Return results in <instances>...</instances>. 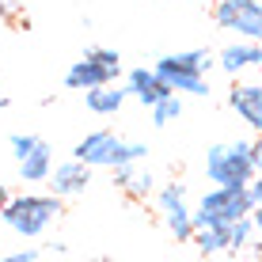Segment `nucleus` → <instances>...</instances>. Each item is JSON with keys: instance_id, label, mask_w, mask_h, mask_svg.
<instances>
[{"instance_id": "f257e3e1", "label": "nucleus", "mask_w": 262, "mask_h": 262, "mask_svg": "<svg viewBox=\"0 0 262 262\" xmlns=\"http://www.w3.org/2000/svg\"><path fill=\"white\" fill-rule=\"evenodd\" d=\"M205 175L213 186H251L258 179L255 141H228L205 152Z\"/></svg>"}, {"instance_id": "f03ea898", "label": "nucleus", "mask_w": 262, "mask_h": 262, "mask_svg": "<svg viewBox=\"0 0 262 262\" xmlns=\"http://www.w3.org/2000/svg\"><path fill=\"white\" fill-rule=\"evenodd\" d=\"M148 156V144H137V141H122L118 133L111 129H95L88 133V137L76 141V148H72V160H80V164L88 167H125V164H141V160Z\"/></svg>"}, {"instance_id": "7ed1b4c3", "label": "nucleus", "mask_w": 262, "mask_h": 262, "mask_svg": "<svg viewBox=\"0 0 262 262\" xmlns=\"http://www.w3.org/2000/svg\"><path fill=\"white\" fill-rule=\"evenodd\" d=\"M61 202H65V198H57V194H15L12 202L0 209V216H4V224L15 236L34 239L61 216Z\"/></svg>"}, {"instance_id": "20e7f679", "label": "nucleus", "mask_w": 262, "mask_h": 262, "mask_svg": "<svg viewBox=\"0 0 262 262\" xmlns=\"http://www.w3.org/2000/svg\"><path fill=\"white\" fill-rule=\"evenodd\" d=\"M251 213H255V198L247 186H213L202 194L194 221L198 228H228L236 221H247Z\"/></svg>"}, {"instance_id": "39448f33", "label": "nucleus", "mask_w": 262, "mask_h": 262, "mask_svg": "<svg viewBox=\"0 0 262 262\" xmlns=\"http://www.w3.org/2000/svg\"><path fill=\"white\" fill-rule=\"evenodd\" d=\"M122 76V57L118 50H88L80 61H72V69L65 72V84L72 92H92V88H106Z\"/></svg>"}, {"instance_id": "423d86ee", "label": "nucleus", "mask_w": 262, "mask_h": 262, "mask_svg": "<svg viewBox=\"0 0 262 262\" xmlns=\"http://www.w3.org/2000/svg\"><path fill=\"white\" fill-rule=\"evenodd\" d=\"M213 23L243 42H262V0H216Z\"/></svg>"}, {"instance_id": "0eeeda50", "label": "nucleus", "mask_w": 262, "mask_h": 262, "mask_svg": "<svg viewBox=\"0 0 262 262\" xmlns=\"http://www.w3.org/2000/svg\"><path fill=\"white\" fill-rule=\"evenodd\" d=\"M12 144V156L19 164V179L23 183H50L53 175V148L34 133H12L8 137Z\"/></svg>"}, {"instance_id": "6e6552de", "label": "nucleus", "mask_w": 262, "mask_h": 262, "mask_svg": "<svg viewBox=\"0 0 262 262\" xmlns=\"http://www.w3.org/2000/svg\"><path fill=\"white\" fill-rule=\"evenodd\" d=\"M156 209L164 216L167 232L175 236L179 243H194V232H198V221H194V209L186 205V183H167L156 190Z\"/></svg>"}, {"instance_id": "1a4fd4ad", "label": "nucleus", "mask_w": 262, "mask_h": 262, "mask_svg": "<svg viewBox=\"0 0 262 262\" xmlns=\"http://www.w3.org/2000/svg\"><path fill=\"white\" fill-rule=\"evenodd\" d=\"M152 69H156V76L167 84V92H175V95H198V99L209 95V80H205V72H194V69L179 65L171 53H167V57H160Z\"/></svg>"}, {"instance_id": "9d476101", "label": "nucleus", "mask_w": 262, "mask_h": 262, "mask_svg": "<svg viewBox=\"0 0 262 262\" xmlns=\"http://www.w3.org/2000/svg\"><path fill=\"white\" fill-rule=\"evenodd\" d=\"M92 171L88 164H80V160H69V164H57L50 175V194L57 198H76L88 190V183H92Z\"/></svg>"}, {"instance_id": "9b49d317", "label": "nucleus", "mask_w": 262, "mask_h": 262, "mask_svg": "<svg viewBox=\"0 0 262 262\" xmlns=\"http://www.w3.org/2000/svg\"><path fill=\"white\" fill-rule=\"evenodd\" d=\"M228 106L262 137V84H236L228 92Z\"/></svg>"}, {"instance_id": "f8f14e48", "label": "nucleus", "mask_w": 262, "mask_h": 262, "mask_svg": "<svg viewBox=\"0 0 262 262\" xmlns=\"http://www.w3.org/2000/svg\"><path fill=\"white\" fill-rule=\"evenodd\" d=\"M216 65H221L228 76H236V72H243V69H262V42H228L221 53H216Z\"/></svg>"}, {"instance_id": "ddd939ff", "label": "nucleus", "mask_w": 262, "mask_h": 262, "mask_svg": "<svg viewBox=\"0 0 262 262\" xmlns=\"http://www.w3.org/2000/svg\"><path fill=\"white\" fill-rule=\"evenodd\" d=\"M125 88H129V95H133V99H141L148 111L160 103V99H167V95H171V92H167V84L156 76V69H133L129 76H125Z\"/></svg>"}, {"instance_id": "4468645a", "label": "nucleus", "mask_w": 262, "mask_h": 262, "mask_svg": "<svg viewBox=\"0 0 262 262\" xmlns=\"http://www.w3.org/2000/svg\"><path fill=\"white\" fill-rule=\"evenodd\" d=\"M114 186H118V190H125L129 198H137V202H144V198L156 194V179H152V171H144L141 164L114 167Z\"/></svg>"}, {"instance_id": "2eb2a0df", "label": "nucleus", "mask_w": 262, "mask_h": 262, "mask_svg": "<svg viewBox=\"0 0 262 262\" xmlns=\"http://www.w3.org/2000/svg\"><path fill=\"white\" fill-rule=\"evenodd\" d=\"M125 95H129V88H118V84H106V88H92V92H84V103L92 114H114L122 111Z\"/></svg>"}, {"instance_id": "dca6fc26", "label": "nucleus", "mask_w": 262, "mask_h": 262, "mask_svg": "<svg viewBox=\"0 0 262 262\" xmlns=\"http://www.w3.org/2000/svg\"><path fill=\"white\" fill-rule=\"evenodd\" d=\"M194 243L202 255H221V251H228V236H224V228H198L194 232Z\"/></svg>"}, {"instance_id": "f3484780", "label": "nucleus", "mask_w": 262, "mask_h": 262, "mask_svg": "<svg viewBox=\"0 0 262 262\" xmlns=\"http://www.w3.org/2000/svg\"><path fill=\"white\" fill-rule=\"evenodd\" d=\"M179 114H183V99H179L175 92H171L167 99H160V103L152 106V122H156V125H171V122L179 118Z\"/></svg>"}, {"instance_id": "a211bd4d", "label": "nucleus", "mask_w": 262, "mask_h": 262, "mask_svg": "<svg viewBox=\"0 0 262 262\" xmlns=\"http://www.w3.org/2000/svg\"><path fill=\"white\" fill-rule=\"evenodd\" d=\"M224 236H228V251H243L251 243V236H255V221H236V224H228L224 228Z\"/></svg>"}, {"instance_id": "6ab92c4d", "label": "nucleus", "mask_w": 262, "mask_h": 262, "mask_svg": "<svg viewBox=\"0 0 262 262\" xmlns=\"http://www.w3.org/2000/svg\"><path fill=\"white\" fill-rule=\"evenodd\" d=\"M34 258H38V251L27 247V251H12V255H4L0 262H34Z\"/></svg>"}, {"instance_id": "aec40b11", "label": "nucleus", "mask_w": 262, "mask_h": 262, "mask_svg": "<svg viewBox=\"0 0 262 262\" xmlns=\"http://www.w3.org/2000/svg\"><path fill=\"white\" fill-rule=\"evenodd\" d=\"M247 190H251V198H255V209H262V175L247 186Z\"/></svg>"}, {"instance_id": "412c9836", "label": "nucleus", "mask_w": 262, "mask_h": 262, "mask_svg": "<svg viewBox=\"0 0 262 262\" xmlns=\"http://www.w3.org/2000/svg\"><path fill=\"white\" fill-rule=\"evenodd\" d=\"M15 0H0V19H12V12H15Z\"/></svg>"}, {"instance_id": "4be33fe9", "label": "nucleus", "mask_w": 262, "mask_h": 262, "mask_svg": "<svg viewBox=\"0 0 262 262\" xmlns=\"http://www.w3.org/2000/svg\"><path fill=\"white\" fill-rule=\"evenodd\" d=\"M8 202H12V194H8V186H4V183H0V209H4V205H8Z\"/></svg>"}, {"instance_id": "5701e85b", "label": "nucleus", "mask_w": 262, "mask_h": 262, "mask_svg": "<svg viewBox=\"0 0 262 262\" xmlns=\"http://www.w3.org/2000/svg\"><path fill=\"white\" fill-rule=\"evenodd\" d=\"M251 221H255V232L262 236V209H255V213H251Z\"/></svg>"}, {"instance_id": "b1692460", "label": "nucleus", "mask_w": 262, "mask_h": 262, "mask_svg": "<svg viewBox=\"0 0 262 262\" xmlns=\"http://www.w3.org/2000/svg\"><path fill=\"white\" fill-rule=\"evenodd\" d=\"M255 156H258V175H262V137L255 141Z\"/></svg>"}, {"instance_id": "393cba45", "label": "nucleus", "mask_w": 262, "mask_h": 262, "mask_svg": "<svg viewBox=\"0 0 262 262\" xmlns=\"http://www.w3.org/2000/svg\"><path fill=\"white\" fill-rule=\"evenodd\" d=\"M84 262H114V258H84Z\"/></svg>"}, {"instance_id": "a878e982", "label": "nucleus", "mask_w": 262, "mask_h": 262, "mask_svg": "<svg viewBox=\"0 0 262 262\" xmlns=\"http://www.w3.org/2000/svg\"><path fill=\"white\" fill-rule=\"evenodd\" d=\"M4 106H8V99H4V95H0V111H4Z\"/></svg>"}]
</instances>
